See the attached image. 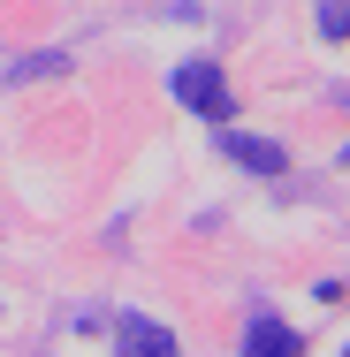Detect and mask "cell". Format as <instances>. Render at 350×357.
I'll return each mask as SVG.
<instances>
[{
    "mask_svg": "<svg viewBox=\"0 0 350 357\" xmlns=\"http://www.w3.org/2000/svg\"><path fill=\"white\" fill-rule=\"evenodd\" d=\"M175 99H183V107H198V114L221 122V130H228V114H236V99H228V84H221L213 61H183V69H175Z\"/></svg>",
    "mask_w": 350,
    "mask_h": 357,
    "instance_id": "6da1fadb",
    "label": "cell"
},
{
    "mask_svg": "<svg viewBox=\"0 0 350 357\" xmlns=\"http://www.w3.org/2000/svg\"><path fill=\"white\" fill-rule=\"evenodd\" d=\"M115 350L122 357H175V335L160 319H145V312H122L115 319Z\"/></svg>",
    "mask_w": 350,
    "mask_h": 357,
    "instance_id": "7a4b0ae2",
    "label": "cell"
},
{
    "mask_svg": "<svg viewBox=\"0 0 350 357\" xmlns=\"http://www.w3.org/2000/svg\"><path fill=\"white\" fill-rule=\"evenodd\" d=\"M244 357H305V342H297V327H282L275 312H251V327H244Z\"/></svg>",
    "mask_w": 350,
    "mask_h": 357,
    "instance_id": "3957f363",
    "label": "cell"
},
{
    "mask_svg": "<svg viewBox=\"0 0 350 357\" xmlns=\"http://www.w3.org/2000/svg\"><path fill=\"white\" fill-rule=\"evenodd\" d=\"M228 160H244V167H259V175H282V167H289V152H282V144H267V137H244V130H228Z\"/></svg>",
    "mask_w": 350,
    "mask_h": 357,
    "instance_id": "277c9868",
    "label": "cell"
},
{
    "mask_svg": "<svg viewBox=\"0 0 350 357\" xmlns=\"http://www.w3.org/2000/svg\"><path fill=\"white\" fill-rule=\"evenodd\" d=\"M320 31L328 38H350V0H320Z\"/></svg>",
    "mask_w": 350,
    "mask_h": 357,
    "instance_id": "5b68a950",
    "label": "cell"
},
{
    "mask_svg": "<svg viewBox=\"0 0 350 357\" xmlns=\"http://www.w3.org/2000/svg\"><path fill=\"white\" fill-rule=\"evenodd\" d=\"M343 160H350V152H343Z\"/></svg>",
    "mask_w": 350,
    "mask_h": 357,
    "instance_id": "8992f818",
    "label": "cell"
},
{
    "mask_svg": "<svg viewBox=\"0 0 350 357\" xmlns=\"http://www.w3.org/2000/svg\"><path fill=\"white\" fill-rule=\"evenodd\" d=\"M343 357H350V350H343Z\"/></svg>",
    "mask_w": 350,
    "mask_h": 357,
    "instance_id": "52a82bcc",
    "label": "cell"
}]
</instances>
